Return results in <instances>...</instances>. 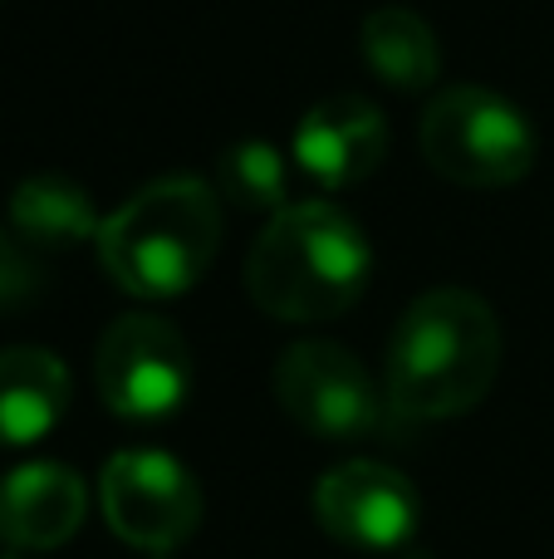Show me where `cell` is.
<instances>
[{
	"instance_id": "cell-1",
	"label": "cell",
	"mask_w": 554,
	"mask_h": 559,
	"mask_svg": "<svg viewBox=\"0 0 554 559\" xmlns=\"http://www.w3.org/2000/svg\"><path fill=\"white\" fill-rule=\"evenodd\" d=\"M501 373L496 309L471 289H427L402 309L388 338L383 393L398 417L447 423L491 393Z\"/></svg>"
},
{
	"instance_id": "cell-2",
	"label": "cell",
	"mask_w": 554,
	"mask_h": 559,
	"mask_svg": "<svg viewBox=\"0 0 554 559\" xmlns=\"http://www.w3.org/2000/svg\"><path fill=\"white\" fill-rule=\"evenodd\" d=\"M373 251L359 222L334 202H290L245 255V289L270 319L324 324L349 314L369 289Z\"/></svg>"
},
{
	"instance_id": "cell-3",
	"label": "cell",
	"mask_w": 554,
	"mask_h": 559,
	"mask_svg": "<svg viewBox=\"0 0 554 559\" xmlns=\"http://www.w3.org/2000/svg\"><path fill=\"white\" fill-rule=\"evenodd\" d=\"M221 251V192L196 177H162L133 192L98 231V261L133 299H177Z\"/></svg>"
},
{
	"instance_id": "cell-4",
	"label": "cell",
	"mask_w": 554,
	"mask_h": 559,
	"mask_svg": "<svg viewBox=\"0 0 554 559\" xmlns=\"http://www.w3.org/2000/svg\"><path fill=\"white\" fill-rule=\"evenodd\" d=\"M422 157L457 187H516L535 167V128L510 98L477 84L442 88L418 128Z\"/></svg>"
},
{
	"instance_id": "cell-5",
	"label": "cell",
	"mask_w": 554,
	"mask_h": 559,
	"mask_svg": "<svg viewBox=\"0 0 554 559\" xmlns=\"http://www.w3.org/2000/svg\"><path fill=\"white\" fill-rule=\"evenodd\" d=\"M192 348L162 314H123L104 329L94 354V383L108 413L128 423L172 417L192 393Z\"/></svg>"
},
{
	"instance_id": "cell-6",
	"label": "cell",
	"mask_w": 554,
	"mask_h": 559,
	"mask_svg": "<svg viewBox=\"0 0 554 559\" xmlns=\"http://www.w3.org/2000/svg\"><path fill=\"white\" fill-rule=\"evenodd\" d=\"M98 501H104V521L118 540L133 550H177L196 535L202 525V486L177 456L153 452V447H133V452L108 456L104 476H98Z\"/></svg>"
},
{
	"instance_id": "cell-7",
	"label": "cell",
	"mask_w": 554,
	"mask_h": 559,
	"mask_svg": "<svg viewBox=\"0 0 554 559\" xmlns=\"http://www.w3.org/2000/svg\"><path fill=\"white\" fill-rule=\"evenodd\" d=\"M275 397L294 427L324 442H353L383 423L369 368L329 338H300L275 358Z\"/></svg>"
},
{
	"instance_id": "cell-8",
	"label": "cell",
	"mask_w": 554,
	"mask_h": 559,
	"mask_svg": "<svg viewBox=\"0 0 554 559\" xmlns=\"http://www.w3.org/2000/svg\"><path fill=\"white\" fill-rule=\"evenodd\" d=\"M314 521L324 535L363 555H393L418 535L422 496L398 466L339 462L314 486Z\"/></svg>"
},
{
	"instance_id": "cell-9",
	"label": "cell",
	"mask_w": 554,
	"mask_h": 559,
	"mask_svg": "<svg viewBox=\"0 0 554 559\" xmlns=\"http://www.w3.org/2000/svg\"><path fill=\"white\" fill-rule=\"evenodd\" d=\"M383 153H388V123L378 104L359 94L320 98L294 128V163L329 192L373 177Z\"/></svg>"
},
{
	"instance_id": "cell-10",
	"label": "cell",
	"mask_w": 554,
	"mask_h": 559,
	"mask_svg": "<svg viewBox=\"0 0 554 559\" xmlns=\"http://www.w3.org/2000/svg\"><path fill=\"white\" fill-rule=\"evenodd\" d=\"M88 511L79 472L59 462H25L0 476V540L10 550H59Z\"/></svg>"
},
{
	"instance_id": "cell-11",
	"label": "cell",
	"mask_w": 554,
	"mask_h": 559,
	"mask_svg": "<svg viewBox=\"0 0 554 559\" xmlns=\"http://www.w3.org/2000/svg\"><path fill=\"white\" fill-rule=\"evenodd\" d=\"M69 407V368L49 348H0V447H29L59 427Z\"/></svg>"
},
{
	"instance_id": "cell-12",
	"label": "cell",
	"mask_w": 554,
	"mask_h": 559,
	"mask_svg": "<svg viewBox=\"0 0 554 559\" xmlns=\"http://www.w3.org/2000/svg\"><path fill=\"white\" fill-rule=\"evenodd\" d=\"M10 231L25 246H39V251H64L79 241H98L104 216H98L88 187H79L74 177L39 173L25 177L10 197Z\"/></svg>"
},
{
	"instance_id": "cell-13",
	"label": "cell",
	"mask_w": 554,
	"mask_h": 559,
	"mask_svg": "<svg viewBox=\"0 0 554 559\" xmlns=\"http://www.w3.org/2000/svg\"><path fill=\"white\" fill-rule=\"evenodd\" d=\"M359 45H363V59L369 69L393 88H432L442 69V45L432 35V25L422 15L402 5H378L363 15V29H359Z\"/></svg>"
},
{
	"instance_id": "cell-14",
	"label": "cell",
	"mask_w": 554,
	"mask_h": 559,
	"mask_svg": "<svg viewBox=\"0 0 554 559\" xmlns=\"http://www.w3.org/2000/svg\"><path fill=\"white\" fill-rule=\"evenodd\" d=\"M216 192L226 202L245 206V212H280L285 192H290V173H285L280 147L261 143V138L231 143L216 157Z\"/></svg>"
},
{
	"instance_id": "cell-15",
	"label": "cell",
	"mask_w": 554,
	"mask_h": 559,
	"mask_svg": "<svg viewBox=\"0 0 554 559\" xmlns=\"http://www.w3.org/2000/svg\"><path fill=\"white\" fill-rule=\"evenodd\" d=\"M39 285L45 280H39V265L29 261V251L10 231H0V314L25 309L39 295Z\"/></svg>"
},
{
	"instance_id": "cell-16",
	"label": "cell",
	"mask_w": 554,
	"mask_h": 559,
	"mask_svg": "<svg viewBox=\"0 0 554 559\" xmlns=\"http://www.w3.org/2000/svg\"><path fill=\"white\" fill-rule=\"evenodd\" d=\"M0 559H20V555H0Z\"/></svg>"
}]
</instances>
